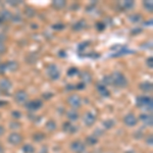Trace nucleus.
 Here are the masks:
<instances>
[{"mask_svg":"<svg viewBox=\"0 0 153 153\" xmlns=\"http://www.w3.org/2000/svg\"><path fill=\"white\" fill-rule=\"evenodd\" d=\"M46 73L51 80H58L60 78V71L55 65H49L46 68Z\"/></svg>","mask_w":153,"mask_h":153,"instance_id":"7ed1b4c3","label":"nucleus"},{"mask_svg":"<svg viewBox=\"0 0 153 153\" xmlns=\"http://www.w3.org/2000/svg\"><path fill=\"white\" fill-rule=\"evenodd\" d=\"M111 78V85L118 88H125L128 86V80L124 74L120 71H114L112 75H110Z\"/></svg>","mask_w":153,"mask_h":153,"instance_id":"f257e3e1","label":"nucleus"},{"mask_svg":"<svg viewBox=\"0 0 153 153\" xmlns=\"http://www.w3.org/2000/svg\"><path fill=\"white\" fill-rule=\"evenodd\" d=\"M130 19L133 23H138V22L141 21V16L140 14H133V16H130Z\"/></svg>","mask_w":153,"mask_h":153,"instance_id":"c756f323","label":"nucleus"},{"mask_svg":"<svg viewBox=\"0 0 153 153\" xmlns=\"http://www.w3.org/2000/svg\"><path fill=\"white\" fill-rule=\"evenodd\" d=\"M146 142H147V144H148V145H150V146H152L153 143H152V136H151V135H150L149 137L147 138V141H146Z\"/></svg>","mask_w":153,"mask_h":153,"instance_id":"a19ab883","label":"nucleus"},{"mask_svg":"<svg viewBox=\"0 0 153 153\" xmlns=\"http://www.w3.org/2000/svg\"><path fill=\"white\" fill-rule=\"evenodd\" d=\"M96 120H97V117H96L95 113H93L92 111L86 112L83 117V122L87 127H92L96 123Z\"/></svg>","mask_w":153,"mask_h":153,"instance_id":"423d86ee","label":"nucleus"},{"mask_svg":"<svg viewBox=\"0 0 153 153\" xmlns=\"http://www.w3.org/2000/svg\"><path fill=\"white\" fill-rule=\"evenodd\" d=\"M86 143L90 146H94L98 143V138H96L95 136H88L86 138Z\"/></svg>","mask_w":153,"mask_h":153,"instance_id":"aec40b11","label":"nucleus"},{"mask_svg":"<svg viewBox=\"0 0 153 153\" xmlns=\"http://www.w3.org/2000/svg\"><path fill=\"white\" fill-rule=\"evenodd\" d=\"M108 153H110V152H108Z\"/></svg>","mask_w":153,"mask_h":153,"instance_id":"09e8293b","label":"nucleus"},{"mask_svg":"<svg viewBox=\"0 0 153 153\" xmlns=\"http://www.w3.org/2000/svg\"><path fill=\"white\" fill-rule=\"evenodd\" d=\"M79 70L76 68H71L70 70L68 71V76H76V75H79Z\"/></svg>","mask_w":153,"mask_h":153,"instance_id":"c85d7f7f","label":"nucleus"},{"mask_svg":"<svg viewBox=\"0 0 153 153\" xmlns=\"http://www.w3.org/2000/svg\"><path fill=\"white\" fill-rule=\"evenodd\" d=\"M81 79H82V81L84 84H87L89 82H91V80H92V76H91V75L89 73H87V71H85V73H82L81 74Z\"/></svg>","mask_w":153,"mask_h":153,"instance_id":"412c9836","label":"nucleus"},{"mask_svg":"<svg viewBox=\"0 0 153 153\" xmlns=\"http://www.w3.org/2000/svg\"><path fill=\"white\" fill-rule=\"evenodd\" d=\"M124 124L127 127H135L138 124V118L134 113H128L124 117Z\"/></svg>","mask_w":153,"mask_h":153,"instance_id":"6e6552de","label":"nucleus"},{"mask_svg":"<svg viewBox=\"0 0 153 153\" xmlns=\"http://www.w3.org/2000/svg\"><path fill=\"white\" fill-rule=\"evenodd\" d=\"M139 120L144 124L145 126H149L151 127L153 124V120H152V115L151 114H147V113H142L140 114Z\"/></svg>","mask_w":153,"mask_h":153,"instance_id":"9b49d317","label":"nucleus"},{"mask_svg":"<svg viewBox=\"0 0 153 153\" xmlns=\"http://www.w3.org/2000/svg\"><path fill=\"white\" fill-rule=\"evenodd\" d=\"M146 63H147V66H148L149 68H153V58L151 57V56L147 58Z\"/></svg>","mask_w":153,"mask_h":153,"instance_id":"72a5a7b5","label":"nucleus"},{"mask_svg":"<svg viewBox=\"0 0 153 153\" xmlns=\"http://www.w3.org/2000/svg\"><path fill=\"white\" fill-rule=\"evenodd\" d=\"M6 40V36L4 34H0V43H3Z\"/></svg>","mask_w":153,"mask_h":153,"instance_id":"ea45409f","label":"nucleus"},{"mask_svg":"<svg viewBox=\"0 0 153 153\" xmlns=\"http://www.w3.org/2000/svg\"><path fill=\"white\" fill-rule=\"evenodd\" d=\"M71 149L75 153H83L86 151V146L82 141L76 140L71 144Z\"/></svg>","mask_w":153,"mask_h":153,"instance_id":"1a4fd4ad","label":"nucleus"},{"mask_svg":"<svg viewBox=\"0 0 153 153\" xmlns=\"http://www.w3.org/2000/svg\"><path fill=\"white\" fill-rule=\"evenodd\" d=\"M68 105L74 108V109H76V108L81 107V105H82V100H81V97L79 95L73 94L68 97Z\"/></svg>","mask_w":153,"mask_h":153,"instance_id":"20e7f679","label":"nucleus"},{"mask_svg":"<svg viewBox=\"0 0 153 153\" xmlns=\"http://www.w3.org/2000/svg\"><path fill=\"white\" fill-rule=\"evenodd\" d=\"M114 125H115V122L113 120H106L103 122V127H104L106 130H110L111 128L114 127Z\"/></svg>","mask_w":153,"mask_h":153,"instance_id":"b1692460","label":"nucleus"},{"mask_svg":"<svg viewBox=\"0 0 153 153\" xmlns=\"http://www.w3.org/2000/svg\"><path fill=\"white\" fill-rule=\"evenodd\" d=\"M52 29H54V30H62V29H65V25H62V24H56V25H53V26H52Z\"/></svg>","mask_w":153,"mask_h":153,"instance_id":"f704fd0d","label":"nucleus"},{"mask_svg":"<svg viewBox=\"0 0 153 153\" xmlns=\"http://www.w3.org/2000/svg\"><path fill=\"white\" fill-rule=\"evenodd\" d=\"M75 88L76 89H84V88H85V84L81 82V83H79L76 86H75Z\"/></svg>","mask_w":153,"mask_h":153,"instance_id":"58836bf2","label":"nucleus"},{"mask_svg":"<svg viewBox=\"0 0 153 153\" xmlns=\"http://www.w3.org/2000/svg\"><path fill=\"white\" fill-rule=\"evenodd\" d=\"M56 128H57V126H56L55 122L52 120H48L47 123H46V129H47L48 131H50V132H53V131L56 130Z\"/></svg>","mask_w":153,"mask_h":153,"instance_id":"4be33fe9","label":"nucleus"},{"mask_svg":"<svg viewBox=\"0 0 153 153\" xmlns=\"http://www.w3.org/2000/svg\"><path fill=\"white\" fill-rule=\"evenodd\" d=\"M0 94H1V92H0Z\"/></svg>","mask_w":153,"mask_h":153,"instance_id":"de8ad7c7","label":"nucleus"},{"mask_svg":"<svg viewBox=\"0 0 153 153\" xmlns=\"http://www.w3.org/2000/svg\"><path fill=\"white\" fill-rule=\"evenodd\" d=\"M44 97H46V99H49V97H52V94H45L44 95Z\"/></svg>","mask_w":153,"mask_h":153,"instance_id":"49530a36","label":"nucleus"},{"mask_svg":"<svg viewBox=\"0 0 153 153\" xmlns=\"http://www.w3.org/2000/svg\"><path fill=\"white\" fill-rule=\"evenodd\" d=\"M85 21H79L78 23H76L75 25L73 26V29L75 30V31H81V30H83L85 28Z\"/></svg>","mask_w":153,"mask_h":153,"instance_id":"393cba45","label":"nucleus"},{"mask_svg":"<svg viewBox=\"0 0 153 153\" xmlns=\"http://www.w3.org/2000/svg\"><path fill=\"white\" fill-rule=\"evenodd\" d=\"M139 87L143 92H151L153 86H152L151 82H143V83L140 84Z\"/></svg>","mask_w":153,"mask_h":153,"instance_id":"f3484780","label":"nucleus"},{"mask_svg":"<svg viewBox=\"0 0 153 153\" xmlns=\"http://www.w3.org/2000/svg\"><path fill=\"white\" fill-rule=\"evenodd\" d=\"M65 50H60L58 52V56H60V57H65Z\"/></svg>","mask_w":153,"mask_h":153,"instance_id":"79ce46f5","label":"nucleus"},{"mask_svg":"<svg viewBox=\"0 0 153 153\" xmlns=\"http://www.w3.org/2000/svg\"><path fill=\"white\" fill-rule=\"evenodd\" d=\"M14 100L16 102H18L19 104H23L28 100V94L25 92L24 90H19L14 94Z\"/></svg>","mask_w":153,"mask_h":153,"instance_id":"9d476101","label":"nucleus"},{"mask_svg":"<svg viewBox=\"0 0 153 153\" xmlns=\"http://www.w3.org/2000/svg\"><path fill=\"white\" fill-rule=\"evenodd\" d=\"M62 130L65 133H70V134H75L78 131V128L76 126H74L71 122H65L62 126Z\"/></svg>","mask_w":153,"mask_h":153,"instance_id":"f8f14e48","label":"nucleus"},{"mask_svg":"<svg viewBox=\"0 0 153 153\" xmlns=\"http://www.w3.org/2000/svg\"><path fill=\"white\" fill-rule=\"evenodd\" d=\"M11 114L14 118H21L22 117V112L19 111V110H13V111L11 112Z\"/></svg>","mask_w":153,"mask_h":153,"instance_id":"473e14b6","label":"nucleus"},{"mask_svg":"<svg viewBox=\"0 0 153 153\" xmlns=\"http://www.w3.org/2000/svg\"><path fill=\"white\" fill-rule=\"evenodd\" d=\"M23 152L24 153H34L35 152V148L31 144H26L23 146Z\"/></svg>","mask_w":153,"mask_h":153,"instance_id":"a878e982","label":"nucleus"},{"mask_svg":"<svg viewBox=\"0 0 153 153\" xmlns=\"http://www.w3.org/2000/svg\"><path fill=\"white\" fill-rule=\"evenodd\" d=\"M136 105H137V107L141 108V109L151 111L153 108L152 98L148 97V96H138L136 98Z\"/></svg>","mask_w":153,"mask_h":153,"instance_id":"f03ea898","label":"nucleus"},{"mask_svg":"<svg viewBox=\"0 0 153 153\" xmlns=\"http://www.w3.org/2000/svg\"><path fill=\"white\" fill-rule=\"evenodd\" d=\"M65 4H66V2L63 1V0H54L52 2V6L56 9L63 8V7L65 6Z\"/></svg>","mask_w":153,"mask_h":153,"instance_id":"6ab92c4d","label":"nucleus"},{"mask_svg":"<svg viewBox=\"0 0 153 153\" xmlns=\"http://www.w3.org/2000/svg\"><path fill=\"white\" fill-rule=\"evenodd\" d=\"M5 68L6 71H16L19 70V63L16 61H7L5 62Z\"/></svg>","mask_w":153,"mask_h":153,"instance_id":"2eb2a0df","label":"nucleus"},{"mask_svg":"<svg viewBox=\"0 0 153 153\" xmlns=\"http://www.w3.org/2000/svg\"><path fill=\"white\" fill-rule=\"evenodd\" d=\"M42 106H43V102L40 99H36V100H32L29 101L28 103H26V108L31 111H37V110L41 109Z\"/></svg>","mask_w":153,"mask_h":153,"instance_id":"0eeeda50","label":"nucleus"},{"mask_svg":"<svg viewBox=\"0 0 153 153\" xmlns=\"http://www.w3.org/2000/svg\"><path fill=\"white\" fill-rule=\"evenodd\" d=\"M44 138H45V135H44L43 133H36V134L33 136L34 141H36V142H40V141H42V140H43Z\"/></svg>","mask_w":153,"mask_h":153,"instance_id":"cd10ccee","label":"nucleus"},{"mask_svg":"<svg viewBox=\"0 0 153 153\" xmlns=\"http://www.w3.org/2000/svg\"><path fill=\"white\" fill-rule=\"evenodd\" d=\"M96 27H97L98 31H103V30L105 29V25L103 23H97L96 24Z\"/></svg>","mask_w":153,"mask_h":153,"instance_id":"e433bc0d","label":"nucleus"},{"mask_svg":"<svg viewBox=\"0 0 153 153\" xmlns=\"http://www.w3.org/2000/svg\"><path fill=\"white\" fill-rule=\"evenodd\" d=\"M97 91L101 96H103V97H108V96L110 95V92L108 91L107 87L104 85H102L101 83L97 85Z\"/></svg>","mask_w":153,"mask_h":153,"instance_id":"ddd939ff","label":"nucleus"},{"mask_svg":"<svg viewBox=\"0 0 153 153\" xmlns=\"http://www.w3.org/2000/svg\"><path fill=\"white\" fill-rule=\"evenodd\" d=\"M5 71H6L5 63H2V65H0V74H4Z\"/></svg>","mask_w":153,"mask_h":153,"instance_id":"4c0bfd02","label":"nucleus"},{"mask_svg":"<svg viewBox=\"0 0 153 153\" xmlns=\"http://www.w3.org/2000/svg\"><path fill=\"white\" fill-rule=\"evenodd\" d=\"M4 132H5V129H4V128L2 127L1 125H0V137H1V136L4 134Z\"/></svg>","mask_w":153,"mask_h":153,"instance_id":"37998d69","label":"nucleus"},{"mask_svg":"<svg viewBox=\"0 0 153 153\" xmlns=\"http://www.w3.org/2000/svg\"><path fill=\"white\" fill-rule=\"evenodd\" d=\"M4 152H5V151H4V147L0 144V153H4Z\"/></svg>","mask_w":153,"mask_h":153,"instance_id":"a18cd8bd","label":"nucleus"},{"mask_svg":"<svg viewBox=\"0 0 153 153\" xmlns=\"http://www.w3.org/2000/svg\"><path fill=\"white\" fill-rule=\"evenodd\" d=\"M0 19L1 21H7V19H12V16L10 12H8L7 10H4L3 12H1L0 14Z\"/></svg>","mask_w":153,"mask_h":153,"instance_id":"bb28decb","label":"nucleus"},{"mask_svg":"<svg viewBox=\"0 0 153 153\" xmlns=\"http://www.w3.org/2000/svg\"><path fill=\"white\" fill-rule=\"evenodd\" d=\"M7 140H8L9 144L13 145V146H18V145H19L22 142H23L24 138H23V136L19 134V133L14 132V133H11V134L8 136Z\"/></svg>","mask_w":153,"mask_h":153,"instance_id":"39448f33","label":"nucleus"},{"mask_svg":"<svg viewBox=\"0 0 153 153\" xmlns=\"http://www.w3.org/2000/svg\"><path fill=\"white\" fill-rule=\"evenodd\" d=\"M123 8L127 9V10H130V9H132L133 7L135 5V2L132 1V0H127V1H124L123 2Z\"/></svg>","mask_w":153,"mask_h":153,"instance_id":"5701e85b","label":"nucleus"},{"mask_svg":"<svg viewBox=\"0 0 153 153\" xmlns=\"http://www.w3.org/2000/svg\"><path fill=\"white\" fill-rule=\"evenodd\" d=\"M6 104H7L6 101H1V100H0V107H3V106L6 105Z\"/></svg>","mask_w":153,"mask_h":153,"instance_id":"c03bdc74","label":"nucleus"},{"mask_svg":"<svg viewBox=\"0 0 153 153\" xmlns=\"http://www.w3.org/2000/svg\"><path fill=\"white\" fill-rule=\"evenodd\" d=\"M144 6L147 10L149 11H152V8H153V4H152V1H144Z\"/></svg>","mask_w":153,"mask_h":153,"instance_id":"2f4dec72","label":"nucleus"},{"mask_svg":"<svg viewBox=\"0 0 153 153\" xmlns=\"http://www.w3.org/2000/svg\"><path fill=\"white\" fill-rule=\"evenodd\" d=\"M6 46L4 43H0V54H3L6 52Z\"/></svg>","mask_w":153,"mask_h":153,"instance_id":"c9c22d12","label":"nucleus"},{"mask_svg":"<svg viewBox=\"0 0 153 153\" xmlns=\"http://www.w3.org/2000/svg\"><path fill=\"white\" fill-rule=\"evenodd\" d=\"M89 45H90V42L89 41H85V42H83V43H81L80 45H79V51H84Z\"/></svg>","mask_w":153,"mask_h":153,"instance_id":"7c9ffc66","label":"nucleus"},{"mask_svg":"<svg viewBox=\"0 0 153 153\" xmlns=\"http://www.w3.org/2000/svg\"><path fill=\"white\" fill-rule=\"evenodd\" d=\"M130 53H134L133 50H130V49H127L125 47H120V49L118 50H115L114 54H111V56H120V55H124V54H130Z\"/></svg>","mask_w":153,"mask_h":153,"instance_id":"a211bd4d","label":"nucleus"},{"mask_svg":"<svg viewBox=\"0 0 153 153\" xmlns=\"http://www.w3.org/2000/svg\"><path fill=\"white\" fill-rule=\"evenodd\" d=\"M66 117H68V120H71V122H76V120H79L80 115H79V113L76 112L75 109H73V110H68V111L66 112Z\"/></svg>","mask_w":153,"mask_h":153,"instance_id":"dca6fc26","label":"nucleus"},{"mask_svg":"<svg viewBox=\"0 0 153 153\" xmlns=\"http://www.w3.org/2000/svg\"><path fill=\"white\" fill-rule=\"evenodd\" d=\"M12 87V84L8 79H2L0 81V90L2 91H8Z\"/></svg>","mask_w":153,"mask_h":153,"instance_id":"4468645a","label":"nucleus"}]
</instances>
